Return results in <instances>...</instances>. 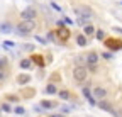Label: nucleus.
I'll return each mask as SVG.
<instances>
[{"mask_svg":"<svg viewBox=\"0 0 122 117\" xmlns=\"http://www.w3.org/2000/svg\"><path fill=\"white\" fill-rule=\"evenodd\" d=\"M93 95H95L98 100H103V98H105V95H107V90H105V88H102V86H97V88L93 90Z\"/></svg>","mask_w":122,"mask_h":117,"instance_id":"8","label":"nucleus"},{"mask_svg":"<svg viewBox=\"0 0 122 117\" xmlns=\"http://www.w3.org/2000/svg\"><path fill=\"white\" fill-rule=\"evenodd\" d=\"M7 66V58H0V70Z\"/></svg>","mask_w":122,"mask_h":117,"instance_id":"20","label":"nucleus"},{"mask_svg":"<svg viewBox=\"0 0 122 117\" xmlns=\"http://www.w3.org/2000/svg\"><path fill=\"white\" fill-rule=\"evenodd\" d=\"M14 110H15V114H24V112H25V110H24V107H15Z\"/></svg>","mask_w":122,"mask_h":117,"instance_id":"22","label":"nucleus"},{"mask_svg":"<svg viewBox=\"0 0 122 117\" xmlns=\"http://www.w3.org/2000/svg\"><path fill=\"white\" fill-rule=\"evenodd\" d=\"M93 32H95V29H93V25H92V24L85 25V34H93Z\"/></svg>","mask_w":122,"mask_h":117,"instance_id":"17","label":"nucleus"},{"mask_svg":"<svg viewBox=\"0 0 122 117\" xmlns=\"http://www.w3.org/2000/svg\"><path fill=\"white\" fill-rule=\"evenodd\" d=\"M97 105H98L100 109H103V110H107V112H112L114 115H117V117H119V114H117V112H115V110L112 109V105L109 104V102H105V100H100V102H98Z\"/></svg>","mask_w":122,"mask_h":117,"instance_id":"6","label":"nucleus"},{"mask_svg":"<svg viewBox=\"0 0 122 117\" xmlns=\"http://www.w3.org/2000/svg\"><path fill=\"white\" fill-rule=\"evenodd\" d=\"M30 61H34V63H37L39 66H44V60L39 56V54H34L32 58H30Z\"/></svg>","mask_w":122,"mask_h":117,"instance_id":"12","label":"nucleus"},{"mask_svg":"<svg viewBox=\"0 0 122 117\" xmlns=\"http://www.w3.org/2000/svg\"><path fill=\"white\" fill-rule=\"evenodd\" d=\"M20 17H22L24 20H34V17H36V10H34L32 7H27V9H24V10L20 12Z\"/></svg>","mask_w":122,"mask_h":117,"instance_id":"4","label":"nucleus"},{"mask_svg":"<svg viewBox=\"0 0 122 117\" xmlns=\"http://www.w3.org/2000/svg\"><path fill=\"white\" fill-rule=\"evenodd\" d=\"M24 48H25V49H30V51H32V49H34V46H32V44H25Z\"/></svg>","mask_w":122,"mask_h":117,"instance_id":"29","label":"nucleus"},{"mask_svg":"<svg viewBox=\"0 0 122 117\" xmlns=\"http://www.w3.org/2000/svg\"><path fill=\"white\" fill-rule=\"evenodd\" d=\"M4 46H5V48H14V42H10V41H5V42H4Z\"/></svg>","mask_w":122,"mask_h":117,"instance_id":"25","label":"nucleus"},{"mask_svg":"<svg viewBox=\"0 0 122 117\" xmlns=\"http://www.w3.org/2000/svg\"><path fill=\"white\" fill-rule=\"evenodd\" d=\"M76 41H78L80 46H86V37H85V36H78V39H76Z\"/></svg>","mask_w":122,"mask_h":117,"instance_id":"19","label":"nucleus"},{"mask_svg":"<svg viewBox=\"0 0 122 117\" xmlns=\"http://www.w3.org/2000/svg\"><path fill=\"white\" fill-rule=\"evenodd\" d=\"M49 117H63V115H59V114H53V115H49Z\"/></svg>","mask_w":122,"mask_h":117,"instance_id":"31","label":"nucleus"},{"mask_svg":"<svg viewBox=\"0 0 122 117\" xmlns=\"http://www.w3.org/2000/svg\"><path fill=\"white\" fill-rule=\"evenodd\" d=\"M73 78H75L76 81H85V80H86V70H85L83 66H76V68L73 70Z\"/></svg>","mask_w":122,"mask_h":117,"instance_id":"3","label":"nucleus"},{"mask_svg":"<svg viewBox=\"0 0 122 117\" xmlns=\"http://www.w3.org/2000/svg\"><path fill=\"white\" fill-rule=\"evenodd\" d=\"M36 41H37V42H42V44H46V39H42V37H39V36L36 37Z\"/></svg>","mask_w":122,"mask_h":117,"instance_id":"26","label":"nucleus"},{"mask_svg":"<svg viewBox=\"0 0 122 117\" xmlns=\"http://www.w3.org/2000/svg\"><path fill=\"white\" fill-rule=\"evenodd\" d=\"M2 110H4V112H10V110H12V107H10L9 104H2Z\"/></svg>","mask_w":122,"mask_h":117,"instance_id":"21","label":"nucleus"},{"mask_svg":"<svg viewBox=\"0 0 122 117\" xmlns=\"http://www.w3.org/2000/svg\"><path fill=\"white\" fill-rule=\"evenodd\" d=\"M58 90H56V85H53V83H49L48 86H46V93H49V95H54Z\"/></svg>","mask_w":122,"mask_h":117,"instance_id":"14","label":"nucleus"},{"mask_svg":"<svg viewBox=\"0 0 122 117\" xmlns=\"http://www.w3.org/2000/svg\"><path fill=\"white\" fill-rule=\"evenodd\" d=\"M76 22H78V25H88V19L86 17H78Z\"/></svg>","mask_w":122,"mask_h":117,"instance_id":"18","label":"nucleus"},{"mask_svg":"<svg viewBox=\"0 0 122 117\" xmlns=\"http://www.w3.org/2000/svg\"><path fill=\"white\" fill-rule=\"evenodd\" d=\"M12 31H14L12 24H9V22H2V24H0V32H4V34H9V32H12Z\"/></svg>","mask_w":122,"mask_h":117,"instance_id":"9","label":"nucleus"},{"mask_svg":"<svg viewBox=\"0 0 122 117\" xmlns=\"http://www.w3.org/2000/svg\"><path fill=\"white\" fill-rule=\"evenodd\" d=\"M51 7H53V9H54V10H56V12H61V7H59V5H56V4H54V2H53V4H51Z\"/></svg>","mask_w":122,"mask_h":117,"instance_id":"23","label":"nucleus"},{"mask_svg":"<svg viewBox=\"0 0 122 117\" xmlns=\"http://www.w3.org/2000/svg\"><path fill=\"white\" fill-rule=\"evenodd\" d=\"M51 80H56V81H58V80H59V75H58V73H54V75L51 76Z\"/></svg>","mask_w":122,"mask_h":117,"instance_id":"27","label":"nucleus"},{"mask_svg":"<svg viewBox=\"0 0 122 117\" xmlns=\"http://www.w3.org/2000/svg\"><path fill=\"white\" fill-rule=\"evenodd\" d=\"M97 39H103V31H97Z\"/></svg>","mask_w":122,"mask_h":117,"instance_id":"24","label":"nucleus"},{"mask_svg":"<svg viewBox=\"0 0 122 117\" xmlns=\"http://www.w3.org/2000/svg\"><path fill=\"white\" fill-rule=\"evenodd\" d=\"M29 80H30V76H29V75H19V78H17V81H19L20 85L29 83Z\"/></svg>","mask_w":122,"mask_h":117,"instance_id":"13","label":"nucleus"},{"mask_svg":"<svg viewBox=\"0 0 122 117\" xmlns=\"http://www.w3.org/2000/svg\"><path fill=\"white\" fill-rule=\"evenodd\" d=\"M105 46L110 48V51H117V49L122 48V41H119V39H109V41H105Z\"/></svg>","mask_w":122,"mask_h":117,"instance_id":"5","label":"nucleus"},{"mask_svg":"<svg viewBox=\"0 0 122 117\" xmlns=\"http://www.w3.org/2000/svg\"><path fill=\"white\" fill-rule=\"evenodd\" d=\"M30 66H32V61H30V60H22V61H20V68H22V70H27V68H30Z\"/></svg>","mask_w":122,"mask_h":117,"instance_id":"15","label":"nucleus"},{"mask_svg":"<svg viewBox=\"0 0 122 117\" xmlns=\"http://www.w3.org/2000/svg\"><path fill=\"white\" fill-rule=\"evenodd\" d=\"M36 27V22L34 20H22L20 24H17L15 27V32L20 34V36H29V32H32Z\"/></svg>","mask_w":122,"mask_h":117,"instance_id":"1","label":"nucleus"},{"mask_svg":"<svg viewBox=\"0 0 122 117\" xmlns=\"http://www.w3.org/2000/svg\"><path fill=\"white\" fill-rule=\"evenodd\" d=\"M86 63H88L90 66H97V63H98V54H97V53H88V54H86Z\"/></svg>","mask_w":122,"mask_h":117,"instance_id":"7","label":"nucleus"},{"mask_svg":"<svg viewBox=\"0 0 122 117\" xmlns=\"http://www.w3.org/2000/svg\"><path fill=\"white\" fill-rule=\"evenodd\" d=\"M4 78H5V76H4V73H2V71H0V81H2Z\"/></svg>","mask_w":122,"mask_h":117,"instance_id":"30","label":"nucleus"},{"mask_svg":"<svg viewBox=\"0 0 122 117\" xmlns=\"http://www.w3.org/2000/svg\"><path fill=\"white\" fill-rule=\"evenodd\" d=\"M114 31L119 32V34H122V27H114Z\"/></svg>","mask_w":122,"mask_h":117,"instance_id":"28","label":"nucleus"},{"mask_svg":"<svg viewBox=\"0 0 122 117\" xmlns=\"http://www.w3.org/2000/svg\"><path fill=\"white\" fill-rule=\"evenodd\" d=\"M41 105H42V109H54V107H58L56 102H51V100H42Z\"/></svg>","mask_w":122,"mask_h":117,"instance_id":"11","label":"nucleus"},{"mask_svg":"<svg viewBox=\"0 0 122 117\" xmlns=\"http://www.w3.org/2000/svg\"><path fill=\"white\" fill-rule=\"evenodd\" d=\"M58 24H59V25H58V29H56V36H58L59 39H63V41L70 39V29L65 27L63 22H58Z\"/></svg>","mask_w":122,"mask_h":117,"instance_id":"2","label":"nucleus"},{"mask_svg":"<svg viewBox=\"0 0 122 117\" xmlns=\"http://www.w3.org/2000/svg\"><path fill=\"white\" fill-rule=\"evenodd\" d=\"M58 93H59V97L63 98V100H68V98H70V92H68V90H61V92H58Z\"/></svg>","mask_w":122,"mask_h":117,"instance_id":"16","label":"nucleus"},{"mask_svg":"<svg viewBox=\"0 0 122 117\" xmlns=\"http://www.w3.org/2000/svg\"><path fill=\"white\" fill-rule=\"evenodd\" d=\"M81 92H83V97H85V98H86V100L90 102L92 105H97V102H95V98L92 97V93H90V90H88V88H83Z\"/></svg>","mask_w":122,"mask_h":117,"instance_id":"10","label":"nucleus"}]
</instances>
